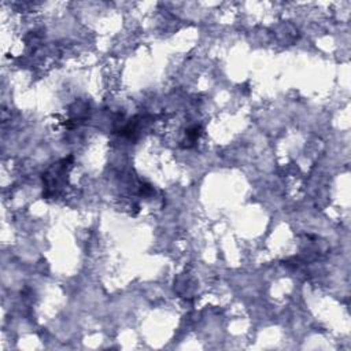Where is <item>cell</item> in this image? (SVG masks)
I'll use <instances>...</instances> for the list:
<instances>
[{"mask_svg": "<svg viewBox=\"0 0 351 351\" xmlns=\"http://www.w3.org/2000/svg\"><path fill=\"white\" fill-rule=\"evenodd\" d=\"M71 158L69 159H63L59 163H53L48 171L43 176V180L45 182V196H53L58 189L62 188L63 182H64V176H66V169H67V163Z\"/></svg>", "mask_w": 351, "mask_h": 351, "instance_id": "obj_1", "label": "cell"}]
</instances>
